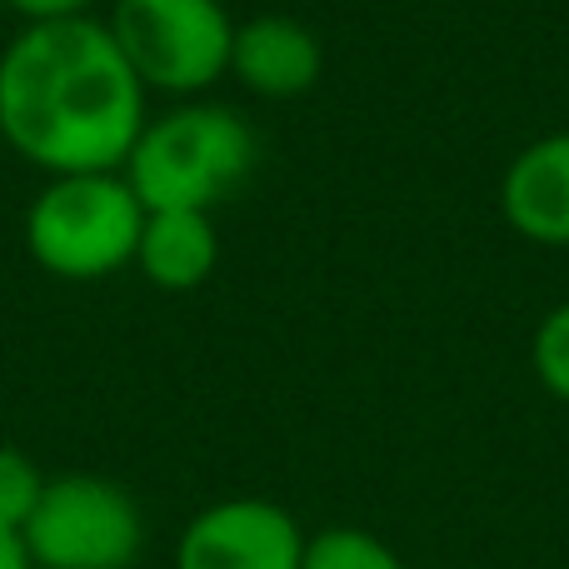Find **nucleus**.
Listing matches in <instances>:
<instances>
[{
	"instance_id": "obj_14",
	"label": "nucleus",
	"mask_w": 569,
	"mask_h": 569,
	"mask_svg": "<svg viewBox=\"0 0 569 569\" xmlns=\"http://www.w3.org/2000/svg\"><path fill=\"white\" fill-rule=\"evenodd\" d=\"M0 569H36L26 540H20V530H0Z\"/></svg>"
},
{
	"instance_id": "obj_9",
	"label": "nucleus",
	"mask_w": 569,
	"mask_h": 569,
	"mask_svg": "<svg viewBox=\"0 0 569 569\" xmlns=\"http://www.w3.org/2000/svg\"><path fill=\"white\" fill-rule=\"evenodd\" d=\"M220 266V236L206 210H146L136 246V270L156 290H200Z\"/></svg>"
},
{
	"instance_id": "obj_10",
	"label": "nucleus",
	"mask_w": 569,
	"mask_h": 569,
	"mask_svg": "<svg viewBox=\"0 0 569 569\" xmlns=\"http://www.w3.org/2000/svg\"><path fill=\"white\" fill-rule=\"evenodd\" d=\"M300 569H405L400 550L380 540L375 530L360 525H325V530L305 535V560Z\"/></svg>"
},
{
	"instance_id": "obj_1",
	"label": "nucleus",
	"mask_w": 569,
	"mask_h": 569,
	"mask_svg": "<svg viewBox=\"0 0 569 569\" xmlns=\"http://www.w3.org/2000/svg\"><path fill=\"white\" fill-rule=\"evenodd\" d=\"M150 90L106 20H30L0 50V140L40 176L126 170Z\"/></svg>"
},
{
	"instance_id": "obj_4",
	"label": "nucleus",
	"mask_w": 569,
	"mask_h": 569,
	"mask_svg": "<svg viewBox=\"0 0 569 569\" xmlns=\"http://www.w3.org/2000/svg\"><path fill=\"white\" fill-rule=\"evenodd\" d=\"M106 26L150 96L206 100L230 76L240 20L226 0H110Z\"/></svg>"
},
{
	"instance_id": "obj_3",
	"label": "nucleus",
	"mask_w": 569,
	"mask_h": 569,
	"mask_svg": "<svg viewBox=\"0 0 569 569\" xmlns=\"http://www.w3.org/2000/svg\"><path fill=\"white\" fill-rule=\"evenodd\" d=\"M146 206L130 190L126 170H90V176H50L26 206V256L46 276L90 284L136 266Z\"/></svg>"
},
{
	"instance_id": "obj_13",
	"label": "nucleus",
	"mask_w": 569,
	"mask_h": 569,
	"mask_svg": "<svg viewBox=\"0 0 569 569\" xmlns=\"http://www.w3.org/2000/svg\"><path fill=\"white\" fill-rule=\"evenodd\" d=\"M20 20H76V16H90L100 0H6Z\"/></svg>"
},
{
	"instance_id": "obj_7",
	"label": "nucleus",
	"mask_w": 569,
	"mask_h": 569,
	"mask_svg": "<svg viewBox=\"0 0 569 569\" xmlns=\"http://www.w3.org/2000/svg\"><path fill=\"white\" fill-rule=\"evenodd\" d=\"M500 216L530 246H545V250L569 246V130L530 140L505 166Z\"/></svg>"
},
{
	"instance_id": "obj_11",
	"label": "nucleus",
	"mask_w": 569,
	"mask_h": 569,
	"mask_svg": "<svg viewBox=\"0 0 569 569\" xmlns=\"http://www.w3.org/2000/svg\"><path fill=\"white\" fill-rule=\"evenodd\" d=\"M46 495V470L16 445H0V530H26Z\"/></svg>"
},
{
	"instance_id": "obj_6",
	"label": "nucleus",
	"mask_w": 569,
	"mask_h": 569,
	"mask_svg": "<svg viewBox=\"0 0 569 569\" xmlns=\"http://www.w3.org/2000/svg\"><path fill=\"white\" fill-rule=\"evenodd\" d=\"M305 530L266 495H230L186 520L176 569H300Z\"/></svg>"
},
{
	"instance_id": "obj_5",
	"label": "nucleus",
	"mask_w": 569,
	"mask_h": 569,
	"mask_svg": "<svg viewBox=\"0 0 569 569\" xmlns=\"http://www.w3.org/2000/svg\"><path fill=\"white\" fill-rule=\"evenodd\" d=\"M20 540L36 569H136L146 555V515L126 485L76 470L46 480Z\"/></svg>"
},
{
	"instance_id": "obj_12",
	"label": "nucleus",
	"mask_w": 569,
	"mask_h": 569,
	"mask_svg": "<svg viewBox=\"0 0 569 569\" xmlns=\"http://www.w3.org/2000/svg\"><path fill=\"white\" fill-rule=\"evenodd\" d=\"M530 365H535V380L545 385V395L569 405V300L555 305V310L535 325Z\"/></svg>"
},
{
	"instance_id": "obj_2",
	"label": "nucleus",
	"mask_w": 569,
	"mask_h": 569,
	"mask_svg": "<svg viewBox=\"0 0 569 569\" xmlns=\"http://www.w3.org/2000/svg\"><path fill=\"white\" fill-rule=\"evenodd\" d=\"M260 140L250 120L216 100H176L150 116L126 156V180L146 210H216L250 180Z\"/></svg>"
},
{
	"instance_id": "obj_8",
	"label": "nucleus",
	"mask_w": 569,
	"mask_h": 569,
	"mask_svg": "<svg viewBox=\"0 0 569 569\" xmlns=\"http://www.w3.org/2000/svg\"><path fill=\"white\" fill-rule=\"evenodd\" d=\"M325 70V50L305 20L295 16H250L236 26L230 76L260 100H295L315 90Z\"/></svg>"
}]
</instances>
